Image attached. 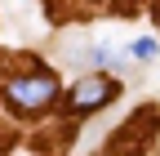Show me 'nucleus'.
I'll return each mask as SVG.
<instances>
[{"label": "nucleus", "instance_id": "1", "mask_svg": "<svg viewBox=\"0 0 160 156\" xmlns=\"http://www.w3.org/2000/svg\"><path fill=\"white\" fill-rule=\"evenodd\" d=\"M53 94H58V81L49 71H31V76H13V81L5 85V98L13 112H40V107H49L53 103Z\"/></svg>", "mask_w": 160, "mask_h": 156}, {"label": "nucleus", "instance_id": "2", "mask_svg": "<svg viewBox=\"0 0 160 156\" xmlns=\"http://www.w3.org/2000/svg\"><path fill=\"white\" fill-rule=\"evenodd\" d=\"M116 94H120V81H116V76H89V81H80L67 94V107L71 112H98V107H107Z\"/></svg>", "mask_w": 160, "mask_h": 156}, {"label": "nucleus", "instance_id": "3", "mask_svg": "<svg viewBox=\"0 0 160 156\" xmlns=\"http://www.w3.org/2000/svg\"><path fill=\"white\" fill-rule=\"evenodd\" d=\"M156 54H160V45L151 40V36H138V40L129 45V58H133V63H151Z\"/></svg>", "mask_w": 160, "mask_h": 156}, {"label": "nucleus", "instance_id": "4", "mask_svg": "<svg viewBox=\"0 0 160 156\" xmlns=\"http://www.w3.org/2000/svg\"><path fill=\"white\" fill-rule=\"evenodd\" d=\"M156 23H160V9H156Z\"/></svg>", "mask_w": 160, "mask_h": 156}]
</instances>
